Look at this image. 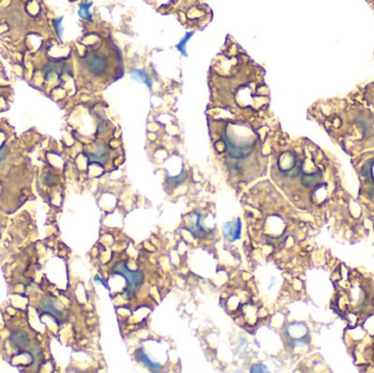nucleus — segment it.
Here are the masks:
<instances>
[{"label": "nucleus", "instance_id": "obj_1", "mask_svg": "<svg viewBox=\"0 0 374 373\" xmlns=\"http://www.w3.org/2000/svg\"><path fill=\"white\" fill-rule=\"evenodd\" d=\"M112 273L115 275L123 276L126 279V288H125V295L127 299H133L138 289L143 284L144 275L141 271H130L126 262H119L116 263L113 268Z\"/></svg>", "mask_w": 374, "mask_h": 373}, {"label": "nucleus", "instance_id": "obj_2", "mask_svg": "<svg viewBox=\"0 0 374 373\" xmlns=\"http://www.w3.org/2000/svg\"><path fill=\"white\" fill-rule=\"evenodd\" d=\"M283 341L290 348H295L300 345L309 344L311 341V335L308 326L304 323L295 322L290 323L285 326L282 330Z\"/></svg>", "mask_w": 374, "mask_h": 373}, {"label": "nucleus", "instance_id": "obj_3", "mask_svg": "<svg viewBox=\"0 0 374 373\" xmlns=\"http://www.w3.org/2000/svg\"><path fill=\"white\" fill-rule=\"evenodd\" d=\"M204 216L199 212H192L190 215L189 225L186 229L189 230L194 238L197 239H206L213 233V230H208L203 225Z\"/></svg>", "mask_w": 374, "mask_h": 373}, {"label": "nucleus", "instance_id": "obj_4", "mask_svg": "<svg viewBox=\"0 0 374 373\" xmlns=\"http://www.w3.org/2000/svg\"><path fill=\"white\" fill-rule=\"evenodd\" d=\"M86 66L88 70L94 76H101L106 71L108 61L107 58L99 54H91L86 58Z\"/></svg>", "mask_w": 374, "mask_h": 373}, {"label": "nucleus", "instance_id": "obj_5", "mask_svg": "<svg viewBox=\"0 0 374 373\" xmlns=\"http://www.w3.org/2000/svg\"><path fill=\"white\" fill-rule=\"evenodd\" d=\"M42 310H43L45 313L52 315L53 319L58 324H60L61 321L65 319L64 310H62L58 301L53 298V296H47V298L42 301Z\"/></svg>", "mask_w": 374, "mask_h": 373}, {"label": "nucleus", "instance_id": "obj_6", "mask_svg": "<svg viewBox=\"0 0 374 373\" xmlns=\"http://www.w3.org/2000/svg\"><path fill=\"white\" fill-rule=\"evenodd\" d=\"M222 232L223 237L228 242H235L241 239V233H242V221L240 218H238L232 222H226L222 226Z\"/></svg>", "mask_w": 374, "mask_h": 373}, {"label": "nucleus", "instance_id": "obj_7", "mask_svg": "<svg viewBox=\"0 0 374 373\" xmlns=\"http://www.w3.org/2000/svg\"><path fill=\"white\" fill-rule=\"evenodd\" d=\"M9 341L12 347L18 348L20 350H25L29 348V346L31 345L30 337L23 329L13 330L9 337Z\"/></svg>", "mask_w": 374, "mask_h": 373}, {"label": "nucleus", "instance_id": "obj_8", "mask_svg": "<svg viewBox=\"0 0 374 373\" xmlns=\"http://www.w3.org/2000/svg\"><path fill=\"white\" fill-rule=\"evenodd\" d=\"M135 357L138 361L143 363V365H145L152 372H160L162 370V365L160 363L152 361V359H150L141 348L136 350Z\"/></svg>", "mask_w": 374, "mask_h": 373}, {"label": "nucleus", "instance_id": "obj_9", "mask_svg": "<svg viewBox=\"0 0 374 373\" xmlns=\"http://www.w3.org/2000/svg\"><path fill=\"white\" fill-rule=\"evenodd\" d=\"M323 177V172L321 170H317L315 173L311 174H303L301 177V183L307 189H311L313 186H316L318 183L321 182Z\"/></svg>", "mask_w": 374, "mask_h": 373}, {"label": "nucleus", "instance_id": "obj_10", "mask_svg": "<svg viewBox=\"0 0 374 373\" xmlns=\"http://www.w3.org/2000/svg\"><path fill=\"white\" fill-rule=\"evenodd\" d=\"M186 177H187V173H186V171L183 169L182 173L179 175H177V176L166 175V182H168L171 186H173V188H176V186H178L179 184H182L185 181Z\"/></svg>", "mask_w": 374, "mask_h": 373}, {"label": "nucleus", "instance_id": "obj_11", "mask_svg": "<svg viewBox=\"0 0 374 373\" xmlns=\"http://www.w3.org/2000/svg\"><path fill=\"white\" fill-rule=\"evenodd\" d=\"M91 6H92V3H85V4L80 5L79 15H80L81 18L87 19V20L91 19V15H90V12H89V9H90V7H91Z\"/></svg>", "mask_w": 374, "mask_h": 373}, {"label": "nucleus", "instance_id": "obj_12", "mask_svg": "<svg viewBox=\"0 0 374 373\" xmlns=\"http://www.w3.org/2000/svg\"><path fill=\"white\" fill-rule=\"evenodd\" d=\"M268 369L265 367L264 364L261 363H257V364H254L252 369H251V372H267Z\"/></svg>", "mask_w": 374, "mask_h": 373}, {"label": "nucleus", "instance_id": "obj_13", "mask_svg": "<svg viewBox=\"0 0 374 373\" xmlns=\"http://www.w3.org/2000/svg\"><path fill=\"white\" fill-rule=\"evenodd\" d=\"M9 155V149L7 146H3L0 148V162H3Z\"/></svg>", "mask_w": 374, "mask_h": 373}]
</instances>
